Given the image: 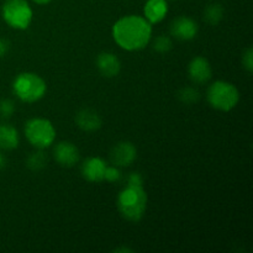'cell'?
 Listing matches in <instances>:
<instances>
[{
    "mask_svg": "<svg viewBox=\"0 0 253 253\" xmlns=\"http://www.w3.org/2000/svg\"><path fill=\"white\" fill-rule=\"evenodd\" d=\"M47 163H48V158H47L46 153L42 150L30 153L29 157L26 158L27 168L34 170V172H39V170L43 169L47 166Z\"/></svg>",
    "mask_w": 253,
    "mask_h": 253,
    "instance_id": "obj_16",
    "label": "cell"
},
{
    "mask_svg": "<svg viewBox=\"0 0 253 253\" xmlns=\"http://www.w3.org/2000/svg\"><path fill=\"white\" fill-rule=\"evenodd\" d=\"M137 157V150L135 145L128 141H121L116 143L110 152L111 163L116 167H128Z\"/></svg>",
    "mask_w": 253,
    "mask_h": 253,
    "instance_id": "obj_8",
    "label": "cell"
},
{
    "mask_svg": "<svg viewBox=\"0 0 253 253\" xmlns=\"http://www.w3.org/2000/svg\"><path fill=\"white\" fill-rule=\"evenodd\" d=\"M172 48V39L168 36H165V35H161V36L156 37L155 41H153V49L157 51L158 53H167V52H169Z\"/></svg>",
    "mask_w": 253,
    "mask_h": 253,
    "instance_id": "obj_19",
    "label": "cell"
},
{
    "mask_svg": "<svg viewBox=\"0 0 253 253\" xmlns=\"http://www.w3.org/2000/svg\"><path fill=\"white\" fill-rule=\"evenodd\" d=\"M170 35L179 41H190L195 39L199 31L197 21L188 16H179L173 20L169 27Z\"/></svg>",
    "mask_w": 253,
    "mask_h": 253,
    "instance_id": "obj_7",
    "label": "cell"
},
{
    "mask_svg": "<svg viewBox=\"0 0 253 253\" xmlns=\"http://www.w3.org/2000/svg\"><path fill=\"white\" fill-rule=\"evenodd\" d=\"M224 17V7L222 5L217 4V2H212V4H209L204 10V20L209 25H215L219 24L220 21Z\"/></svg>",
    "mask_w": 253,
    "mask_h": 253,
    "instance_id": "obj_17",
    "label": "cell"
},
{
    "mask_svg": "<svg viewBox=\"0 0 253 253\" xmlns=\"http://www.w3.org/2000/svg\"><path fill=\"white\" fill-rule=\"evenodd\" d=\"M106 162L100 157H89L82 165V174L88 182L99 183L104 180Z\"/></svg>",
    "mask_w": 253,
    "mask_h": 253,
    "instance_id": "obj_12",
    "label": "cell"
},
{
    "mask_svg": "<svg viewBox=\"0 0 253 253\" xmlns=\"http://www.w3.org/2000/svg\"><path fill=\"white\" fill-rule=\"evenodd\" d=\"M15 111V104L14 101L5 99V100L0 101V116L4 119L10 118Z\"/></svg>",
    "mask_w": 253,
    "mask_h": 253,
    "instance_id": "obj_21",
    "label": "cell"
},
{
    "mask_svg": "<svg viewBox=\"0 0 253 253\" xmlns=\"http://www.w3.org/2000/svg\"><path fill=\"white\" fill-rule=\"evenodd\" d=\"M207 100L215 110L231 111L240 101V91L236 85L226 81H216L208 88Z\"/></svg>",
    "mask_w": 253,
    "mask_h": 253,
    "instance_id": "obj_4",
    "label": "cell"
},
{
    "mask_svg": "<svg viewBox=\"0 0 253 253\" xmlns=\"http://www.w3.org/2000/svg\"><path fill=\"white\" fill-rule=\"evenodd\" d=\"M5 165H6V158H5V156L0 152V169H2V168L5 167Z\"/></svg>",
    "mask_w": 253,
    "mask_h": 253,
    "instance_id": "obj_24",
    "label": "cell"
},
{
    "mask_svg": "<svg viewBox=\"0 0 253 253\" xmlns=\"http://www.w3.org/2000/svg\"><path fill=\"white\" fill-rule=\"evenodd\" d=\"M32 1L36 2V4H39V5H46V4H49L52 0H32Z\"/></svg>",
    "mask_w": 253,
    "mask_h": 253,
    "instance_id": "obj_25",
    "label": "cell"
},
{
    "mask_svg": "<svg viewBox=\"0 0 253 253\" xmlns=\"http://www.w3.org/2000/svg\"><path fill=\"white\" fill-rule=\"evenodd\" d=\"M121 179V172L119 169V167L116 166H106L105 174H104V180H108V182H119Z\"/></svg>",
    "mask_w": 253,
    "mask_h": 253,
    "instance_id": "obj_20",
    "label": "cell"
},
{
    "mask_svg": "<svg viewBox=\"0 0 253 253\" xmlns=\"http://www.w3.org/2000/svg\"><path fill=\"white\" fill-rule=\"evenodd\" d=\"M25 136L37 150H44L53 145L56 140V128L47 119L34 118L25 124Z\"/></svg>",
    "mask_w": 253,
    "mask_h": 253,
    "instance_id": "obj_5",
    "label": "cell"
},
{
    "mask_svg": "<svg viewBox=\"0 0 253 253\" xmlns=\"http://www.w3.org/2000/svg\"><path fill=\"white\" fill-rule=\"evenodd\" d=\"M53 156L56 162L62 167L71 168L79 162L81 153L78 147L69 141H62L57 143L53 150Z\"/></svg>",
    "mask_w": 253,
    "mask_h": 253,
    "instance_id": "obj_10",
    "label": "cell"
},
{
    "mask_svg": "<svg viewBox=\"0 0 253 253\" xmlns=\"http://www.w3.org/2000/svg\"><path fill=\"white\" fill-rule=\"evenodd\" d=\"M12 91L21 101L32 104L43 98L47 91V84L39 74L22 72L12 82Z\"/></svg>",
    "mask_w": 253,
    "mask_h": 253,
    "instance_id": "obj_3",
    "label": "cell"
},
{
    "mask_svg": "<svg viewBox=\"0 0 253 253\" xmlns=\"http://www.w3.org/2000/svg\"><path fill=\"white\" fill-rule=\"evenodd\" d=\"M9 42L4 39H0V58L5 56L9 52Z\"/></svg>",
    "mask_w": 253,
    "mask_h": 253,
    "instance_id": "obj_23",
    "label": "cell"
},
{
    "mask_svg": "<svg viewBox=\"0 0 253 253\" xmlns=\"http://www.w3.org/2000/svg\"><path fill=\"white\" fill-rule=\"evenodd\" d=\"M76 124L81 130L93 132L101 127L103 121H101L100 115L95 110L85 108L78 111V114L76 115Z\"/></svg>",
    "mask_w": 253,
    "mask_h": 253,
    "instance_id": "obj_14",
    "label": "cell"
},
{
    "mask_svg": "<svg viewBox=\"0 0 253 253\" xmlns=\"http://www.w3.org/2000/svg\"><path fill=\"white\" fill-rule=\"evenodd\" d=\"M96 68L105 78H114L121 71V62L113 52H101L96 57Z\"/></svg>",
    "mask_w": 253,
    "mask_h": 253,
    "instance_id": "obj_11",
    "label": "cell"
},
{
    "mask_svg": "<svg viewBox=\"0 0 253 253\" xmlns=\"http://www.w3.org/2000/svg\"><path fill=\"white\" fill-rule=\"evenodd\" d=\"M178 99H179L183 104H195L200 99V93L198 91L197 88L185 86V88H182L179 90V93H178Z\"/></svg>",
    "mask_w": 253,
    "mask_h": 253,
    "instance_id": "obj_18",
    "label": "cell"
},
{
    "mask_svg": "<svg viewBox=\"0 0 253 253\" xmlns=\"http://www.w3.org/2000/svg\"><path fill=\"white\" fill-rule=\"evenodd\" d=\"M188 76L195 84H205L211 79L212 68L205 57L197 56L188 64Z\"/></svg>",
    "mask_w": 253,
    "mask_h": 253,
    "instance_id": "obj_9",
    "label": "cell"
},
{
    "mask_svg": "<svg viewBox=\"0 0 253 253\" xmlns=\"http://www.w3.org/2000/svg\"><path fill=\"white\" fill-rule=\"evenodd\" d=\"M111 35L120 48L128 52L141 51L151 42L152 25L140 15H126L113 25Z\"/></svg>",
    "mask_w": 253,
    "mask_h": 253,
    "instance_id": "obj_1",
    "label": "cell"
},
{
    "mask_svg": "<svg viewBox=\"0 0 253 253\" xmlns=\"http://www.w3.org/2000/svg\"><path fill=\"white\" fill-rule=\"evenodd\" d=\"M19 143L20 136L16 128L10 124H0V150L12 151Z\"/></svg>",
    "mask_w": 253,
    "mask_h": 253,
    "instance_id": "obj_15",
    "label": "cell"
},
{
    "mask_svg": "<svg viewBox=\"0 0 253 253\" xmlns=\"http://www.w3.org/2000/svg\"><path fill=\"white\" fill-rule=\"evenodd\" d=\"M147 193L140 173H131L126 187L118 195V209L121 216L131 222H138L147 209Z\"/></svg>",
    "mask_w": 253,
    "mask_h": 253,
    "instance_id": "obj_2",
    "label": "cell"
},
{
    "mask_svg": "<svg viewBox=\"0 0 253 253\" xmlns=\"http://www.w3.org/2000/svg\"><path fill=\"white\" fill-rule=\"evenodd\" d=\"M242 66L246 69L249 73H252L253 71V49L251 47L246 49V51L242 53Z\"/></svg>",
    "mask_w": 253,
    "mask_h": 253,
    "instance_id": "obj_22",
    "label": "cell"
},
{
    "mask_svg": "<svg viewBox=\"0 0 253 253\" xmlns=\"http://www.w3.org/2000/svg\"><path fill=\"white\" fill-rule=\"evenodd\" d=\"M168 14L167 0H147L143 6V17L151 25L160 24Z\"/></svg>",
    "mask_w": 253,
    "mask_h": 253,
    "instance_id": "obj_13",
    "label": "cell"
},
{
    "mask_svg": "<svg viewBox=\"0 0 253 253\" xmlns=\"http://www.w3.org/2000/svg\"><path fill=\"white\" fill-rule=\"evenodd\" d=\"M1 15L11 29L20 31L29 29L34 19V11L26 0H5Z\"/></svg>",
    "mask_w": 253,
    "mask_h": 253,
    "instance_id": "obj_6",
    "label": "cell"
}]
</instances>
